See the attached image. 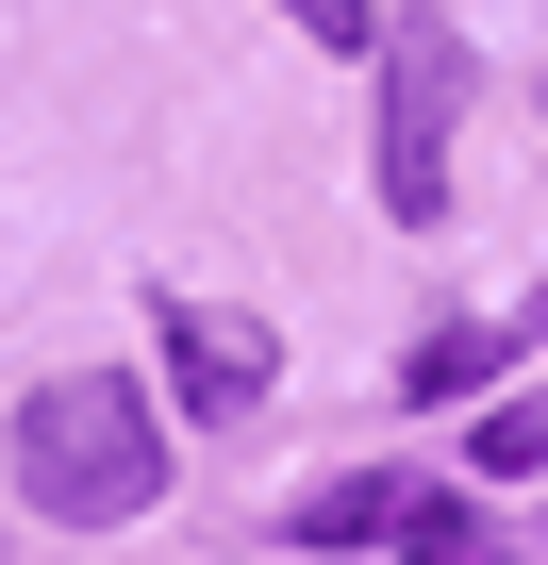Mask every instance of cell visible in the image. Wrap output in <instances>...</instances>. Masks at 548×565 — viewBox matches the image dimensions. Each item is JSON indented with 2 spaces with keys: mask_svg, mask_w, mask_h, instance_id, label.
<instances>
[{
  "mask_svg": "<svg viewBox=\"0 0 548 565\" xmlns=\"http://www.w3.org/2000/svg\"><path fill=\"white\" fill-rule=\"evenodd\" d=\"M18 499L67 515V532H133V515L166 499V416H150V383H133V366H51V383L18 399Z\"/></svg>",
  "mask_w": 548,
  "mask_h": 565,
  "instance_id": "1",
  "label": "cell"
},
{
  "mask_svg": "<svg viewBox=\"0 0 548 565\" xmlns=\"http://www.w3.org/2000/svg\"><path fill=\"white\" fill-rule=\"evenodd\" d=\"M383 548H399V565H498V532H482L449 482H416V466H383Z\"/></svg>",
  "mask_w": 548,
  "mask_h": 565,
  "instance_id": "4",
  "label": "cell"
},
{
  "mask_svg": "<svg viewBox=\"0 0 548 565\" xmlns=\"http://www.w3.org/2000/svg\"><path fill=\"white\" fill-rule=\"evenodd\" d=\"M548 466V399H515V416H482V482H531Z\"/></svg>",
  "mask_w": 548,
  "mask_h": 565,
  "instance_id": "6",
  "label": "cell"
},
{
  "mask_svg": "<svg viewBox=\"0 0 548 565\" xmlns=\"http://www.w3.org/2000/svg\"><path fill=\"white\" fill-rule=\"evenodd\" d=\"M482 366H498V350H482V333H416V366H399V399H465V383H482Z\"/></svg>",
  "mask_w": 548,
  "mask_h": 565,
  "instance_id": "5",
  "label": "cell"
},
{
  "mask_svg": "<svg viewBox=\"0 0 548 565\" xmlns=\"http://www.w3.org/2000/svg\"><path fill=\"white\" fill-rule=\"evenodd\" d=\"M166 366H183V399L233 433V416H266V383H283V350H266V317H216V300H166Z\"/></svg>",
  "mask_w": 548,
  "mask_h": 565,
  "instance_id": "3",
  "label": "cell"
},
{
  "mask_svg": "<svg viewBox=\"0 0 548 565\" xmlns=\"http://www.w3.org/2000/svg\"><path fill=\"white\" fill-rule=\"evenodd\" d=\"M283 18H300L316 51H366V0H283Z\"/></svg>",
  "mask_w": 548,
  "mask_h": 565,
  "instance_id": "7",
  "label": "cell"
},
{
  "mask_svg": "<svg viewBox=\"0 0 548 565\" xmlns=\"http://www.w3.org/2000/svg\"><path fill=\"white\" fill-rule=\"evenodd\" d=\"M449 134H465V34L449 18H399L383 34V216L399 233L449 216Z\"/></svg>",
  "mask_w": 548,
  "mask_h": 565,
  "instance_id": "2",
  "label": "cell"
}]
</instances>
